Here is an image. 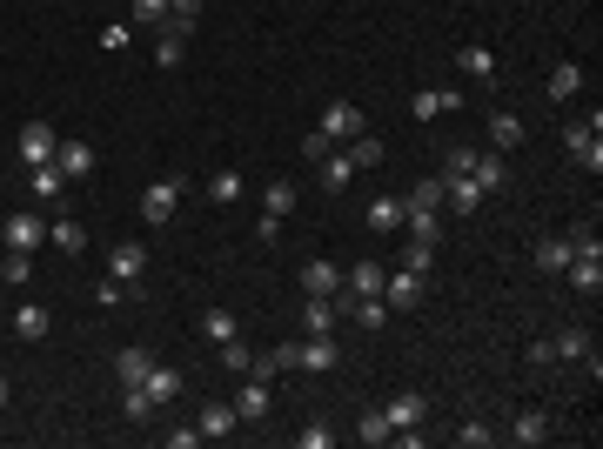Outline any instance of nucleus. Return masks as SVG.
<instances>
[{
  "label": "nucleus",
  "instance_id": "nucleus-1",
  "mask_svg": "<svg viewBox=\"0 0 603 449\" xmlns=\"http://www.w3.org/2000/svg\"><path fill=\"white\" fill-rule=\"evenodd\" d=\"M402 228H409V242L436 248V235H443V175H423L402 195Z\"/></svg>",
  "mask_w": 603,
  "mask_h": 449
},
{
  "label": "nucleus",
  "instance_id": "nucleus-2",
  "mask_svg": "<svg viewBox=\"0 0 603 449\" xmlns=\"http://www.w3.org/2000/svg\"><path fill=\"white\" fill-rule=\"evenodd\" d=\"M181 195H188V181H181V175H161V181H148V188H141V222H148V228L175 222Z\"/></svg>",
  "mask_w": 603,
  "mask_h": 449
},
{
  "label": "nucleus",
  "instance_id": "nucleus-3",
  "mask_svg": "<svg viewBox=\"0 0 603 449\" xmlns=\"http://www.w3.org/2000/svg\"><path fill=\"white\" fill-rule=\"evenodd\" d=\"M362 128H369V121H362V108H356V101H329V108H322V128H315V135L329 141V148H342V141H356Z\"/></svg>",
  "mask_w": 603,
  "mask_h": 449
},
{
  "label": "nucleus",
  "instance_id": "nucleus-4",
  "mask_svg": "<svg viewBox=\"0 0 603 449\" xmlns=\"http://www.w3.org/2000/svg\"><path fill=\"white\" fill-rule=\"evenodd\" d=\"M603 114H590V121H570V128H563V141H570V155L583 161V168H590V175H597L603 168Z\"/></svg>",
  "mask_w": 603,
  "mask_h": 449
},
{
  "label": "nucleus",
  "instance_id": "nucleus-5",
  "mask_svg": "<svg viewBox=\"0 0 603 449\" xmlns=\"http://www.w3.org/2000/svg\"><path fill=\"white\" fill-rule=\"evenodd\" d=\"M0 242L21 248V255H34V248L47 242V215H7V222H0Z\"/></svg>",
  "mask_w": 603,
  "mask_h": 449
},
{
  "label": "nucleus",
  "instance_id": "nucleus-6",
  "mask_svg": "<svg viewBox=\"0 0 603 449\" xmlns=\"http://www.w3.org/2000/svg\"><path fill=\"white\" fill-rule=\"evenodd\" d=\"M14 148H21V161H27V168H41V161H54V148H61V141H54V128H47V121H21Z\"/></svg>",
  "mask_w": 603,
  "mask_h": 449
},
{
  "label": "nucleus",
  "instance_id": "nucleus-7",
  "mask_svg": "<svg viewBox=\"0 0 603 449\" xmlns=\"http://www.w3.org/2000/svg\"><path fill=\"white\" fill-rule=\"evenodd\" d=\"M382 416H389V429H423L429 423V403L416 396V389H396V396L382 403Z\"/></svg>",
  "mask_w": 603,
  "mask_h": 449
},
{
  "label": "nucleus",
  "instance_id": "nucleus-8",
  "mask_svg": "<svg viewBox=\"0 0 603 449\" xmlns=\"http://www.w3.org/2000/svg\"><path fill=\"white\" fill-rule=\"evenodd\" d=\"M382 302H389V309H416V302H423V275L416 269H389L382 275Z\"/></svg>",
  "mask_w": 603,
  "mask_h": 449
},
{
  "label": "nucleus",
  "instance_id": "nucleus-9",
  "mask_svg": "<svg viewBox=\"0 0 603 449\" xmlns=\"http://www.w3.org/2000/svg\"><path fill=\"white\" fill-rule=\"evenodd\" d=\"M235 403H201V416H195V429H201V443H222V436H235Z\"/></svg>",
  "mask_w": 603,
  "mask_h": 449
},
{
  "label": "nucleus",
  "instance_id": "nucleus-10",
  "mask_svg": "<svg viewBox=\"0 0 603 449\" xmlns=\"http://www.w3.org/2000/svg\"><path fill=\"white\" fill-rule=\"evenodd\" d=\"M54 168H61L67 181H81V175H94V148H88V141H81V135H67L61 148H54Z\"/></svg>",
  "mask_w": 603,
  "mask_h": 449
},
{
  "label": "nucleus",
  "instance_id": "nucleus-11",
  "mask_svg": "<svg viewBox=\"0 0 603 449\" xmlns=\"http://www.w3.org/2000/svg\"><path fill=\"white\" fill-rule=\"evenodd\" d=\"M108 275H121V282H141V275H148V248H141V242H114V248H108Z\"/></svg>",
  "mask_w": 603,
  "mask_h": 449
},
{
  "label": "nucleus",
  "instance_id": "nucleus-12",
  "mask_svg": "<svg viewBox=\"0 0 603 449\" xmlns=\"http://www.w3.org/2000/svg\"><path fill=\"white\" fill-rule=\"evenodd\" d=\"M27 195H34V202H54V208H61V195H67V175L54 168V161H41V168H27Z\"/></svg>",
  "mask_w": 603,
  "mask_h": 449
},
{
  "label": "nucleus",
  "instance_id": "nucleus-13",
  "mask_svg": "<svg viewBox=\"0 0 603 449\" xmlns=\"http://www.w3.org/2000/svg\"><path fill=\"white\" fill-rule=\"evenodd\" d=\"M141 389H148V403H155V409H168V403H181V389H188V382H181V369H161V362H155Z\"/></svg>",
  "mask_w": 603,
  "mask_h": 449
},
{
  "label": "nucleus",
  "instance_id": "nucleus-14",
  "mask_svg": "<svg viewBox=\"0 0 603 449\" xmlns=\"http://www.w3.org/2000/svg\"><path fill=\"white\" fill-rule=\"evenodd\" d=\"M449 108H463V94H456V88H423L416 101H409V114H416V121H443Z\"/></svg>",
  "mask_w": 603,
  "mask_h": 449
},
{
  "label": "nucleus",
  "instance_id": "nucleus-15",
  "mask_svg": "<svg viewBox=\"0 0 603 449\" xmlns=\"http://www.w3.org/2000/svg\"><path fill=\"white\" fill-rule=\"evenodd\" d=\"M335 362H342L335 336H309L302 349H295V369H315V376H322V369H335Z\"/></svg>",
  "mask_w": 603,
  "mask_h": 449
},
{
  "label": "nucleus",
  "instance_id": "nucleus-16",
  "mask_svg": "<svg viewBox=\"0 0 603 449\" xmlns=\"http://www.w3.org/2000/svg\"><path fill=\"white\" fill-rule=\"evenodd\" d=\"M382 262H349V269H342V295H382Z\"/></svg>",
  "mask_w": 603,
  "mask_h": 449
},
{
  "label": "nucleus",
  "instance_id": "nucleus-17",
  "mask_svg": "<svg viewBox=\"0 0 603 449\" xmlns=\"http://www.w3.org/2000/svg\"><path fill=\"white\" fill-rule=\"evenodd\" d=\"M469 181H476L483 195H496V188H510V161L503 155H476L469 161Z\"/></svg>",
  "mask_w": 603,
  "mask_h": 449
},
{
  "label": "nucleus",
  "instance_id": "nucleus-18",
  "mask_svg": "<svg viewBox=\"0 0 603 449\" xmlns=\"http://www.w3.org/2000/svg\"><path fill=\"white\" fill-rule=\"evenodd\" d=\"M47 242L61 248V255H81V248H88V228L74 222V215H61V208H54V222H47Z\"/></svg>",
  "mask_w": 603,
  "mask_h": 449
},
{
  "label": "nucleus",
  "instance_id": "nucleus-19",
  "mask_svg": "<svg viewBox=\"0 0 603 449\" xmlns=\"http://www.w3.org/2000/svg\"><path fill=\"white\" fill-rule=\"evenodd\" d=\"M335 322H342L335 295H309V302H302V329H309V336H329Z\"/></svg>",
  "mask_w": 603,
  "mask_h": 449
},
{
  "label": "nucleus",
  "instance_id": "nucleus-20",
  "mask_svg": "<svg viewBox=\"0 0 603 449\" xmlns=\"http://www.w3.org/2000/svg\"><path fill=\"white\" fill-rule=\"evenodd\" d=\"M570 269V235H543L536 242V275H563Z\"/></svg>",
  "mask_w": 603,
  "mask_h": 449
},
{
  "label": "nucleus",
  "instance_id": "nucleus-21",
  "mask_svg": "<svg viewBox=\"0 0 603 449\" xmlns=\"http://www.w3.org/2000/svg\"><path fill=\"white\" fill-rule=\"evenodd\" d=\"M510 443H523V449L550 443V416H543V409H523V416L510 423Z\"/></svg>",
  "mask_w": 603,
  "mask_h": 449
},
{
  "label": "nucleus",
  "instance_id": "nucleus-22",
  "mask_svg": "<svg viewBox=\"0 0 603 449\" xmlns=\"http://www.w3.org/2000/svg\"><path fill=\"white\" fill-rule=\"evenodd\" d=\"M302 295H342V269L335 262H309L302 269Z\"/></svg>",
  "mask_w": 603,
  "mask_h": 449
},
{
  "label": "nucleus",
  "instance_id": "nucleus-23",
  "mask_svg": "<svg viewBox=\"0 0 603 449\" xmlns=\"http://www.w3.org/2000/svg\"><path fill=\"white\" fill-rule=\"evenodd\" d=\"M490 141H496V155H516V148H523V121L496 108V114H490Z\"/></svg>",
  "mask_w": 603,
  "mask_h": 449
},
{
  "label": "nucleus",
  "instance_id": "nucleus-24",
  "mask_svg": "<svg viewBox=\"0 0 603 449\" xmlns=\"http://www.w3.org/2000/svg\"><path fill=\"white\" fill-rule=\"evenodd\" d=\"M349 181H356V161L342 155V148H329V155H322V188H329V195H342Z\"/></svg>",
  "mask_w": 603,
  "mask_h": 449
},
{
  "label": "nucleus",
  "instance_id": "nucleus-25",
  "mask_svg": "<svg viewBox=\"0 0 603 449\" xmlns=\"http://www.w3.org/2000/svg\"><path fill=\"white\" fill-rule=\"evenodd\" d=\"M148 369H155L148 349H121V356H114V382H121V389H128V382H148Z\"/></svg>",
  "mask_w": 603,
  "mask_h": 449
},
{
  "label": "nucleus",
  "instance_id": "nucleus-26",
  "mask_svg": "<svg viewBox=\"0 0 603 449\" xmlns=\"http://www.w3.org/2000/svg\"><path fill=\"white\" fill-rule=\"evenodd\" d=\"M235 416H242V423H262V416H268V382H262V376L242 382V396H235Z\"/></svg>",
  "mask_w": 603,
  "mask_h": 449
},
{
  "label": "nucleus",
  "instance_id": "nucleus-27",
  "mask_svg": "<svg viewBox=\"0 0 603 449\" xmlns=\"http://www.w3.org/2000/svg\"><path fill=\"white\" fill-rule=\"evenodd\" d=\"M583 94V68L577 61H557V68H550V101H577Z\"/></svg>",
  "mask_w": 603,
  "mask_h": 449
},
{
  "label": "nucleus",
  "instance_id": "nucleus-28",
  "mask_svg": "<svg viewBox=\"0 0 603 449\" xmlns=\"http://www.w3.org/2000/svg\"><path fill=\"white\" fill-rule=\"evenodd\" d=\"M456 68H463L469 81H483V88H490V81H496V54H490V47H463V54H456Z\"/></svg>",
  "mask_w": 603,
  "mask_h": 449
},
{
  "label": "nucleus",
  "instance_id": "nucleus-29",
  "mask_svg": "<svg viewBox=\"0 0 603 449\" xmlns=\"http://www.w3.org/2000/svg\"><path fill=\"white\" fill-rule=\"evenodd\" d=\"M208 202L235 208V202H242V175H235V168H215V175H208Z\"/></svg>",
  "mask_w": 603,
  "mask_h": 449
},
{
  "label": "nucleus",
  "instance_id": "nucleus-30",
  "mask_svg": "<svg viewBox=\"0 0 603 449\" xmlns=\"http://www.w3.org/2000/svg\"><path fill=\"white\" fill-rule=\"evenodd\" d=\"M14 336H21V342H41L47 336V309H41V302H21V309H14Z\"/></svg>",
  "mask_w": 603,
  "mask_h": 449
},
{
  "label": "nucleus",
  "instance_id": "nucleus-31",
  "mask_svg": "<svg viewBox=\"0 0 603 449\" xmlns=\"http://www.w3.org/2000/svg\"><path fill=\"white\" fill-rule=\"evenodd\" d=\"M201 336H208L215 349H222V342H235V336H242V322H235L228 309H208V315H201Z\"/></svg>",
  "mask_w": 603,
  "mask_h": 449
},
{
  "label": "nucleus",
  "instance_id": "nucleus-32",
  "mask_svg": "<svg viewBox=\"0 0 603 449\" xmlns=\"http://www.w3.org/2000/svg\"><path fill=\"white\" fill-rule=\"evenodd\" d=\"M289 208H295V181H282V175H275V181L262 188V215H275V222H282Z\"/></svg>",
  "mask_w": 603,
  "mask_h": 449
},
{
  "label": "nucleus",
  "instance_id": "nucleus-33",
  "mask_svg": "<svg viewBox=\"0 0 603 449\" xmlns=\"http://www.w3.org/2000/svg\"><path fill=\"white\" fill-rule=\"evenodd\" d=\"M128 27H168V0H128Z\"/></svg>",
  "mask_w": 603,
  "mask_h": 449
},
{
  "label": "nucleus",
  "instance_id": "nucleus-34",
  "mask_svg": "<svg viewBox=\"0 0 603 449\" xmlns=\"http://www.w3.org/2000/svg\"><path fill=\"white\" fill-rule=\"evenodd\" d=\"M0 282H7V289H27V282H34V255L7 248V262H0Z\"/></svg>",
  "mask_w": 603,
  "mask_h": 449
},
{
  "label": "nucleus",
  "instance_id": "nucleus-35",
  "mask_svg": "<svg viewBox=\"0 0 603 449\" xmlns=\"http://www.w3.org/2000/svg\"><path fill=\"white\" fill-rule=\"evenodd\" d=\"M342 155L356 161V168H376V161H382V135H369V128H362L356 141H342Z\"/></svg>",
  "mask_w": 603,
  "mask_h": 449
},
{
  "label": "nucleus",
  "instance_id": "nucleus-36",
  "mask_svg": "<svg viewBox=\"0 0 603 449\" xmlns=\"http://www.w3.org/2000/svg\"><path fill=\"white\" fill-rule=\"evenodd\" d=\"M121 416H128V423H155V403H148V389H141V382L121 389Z\"/></svg>",
  "mask_w": 603,
  "mask_h": 449
},
{
  "label": "nucleus",
  "instance_id": "nucleus-37",
  "mask_svg": "<svg viewBox=\"0 0 603 449\" xmlns=\"http://www.w3.org/2000/svg\"><path fill=\"white\" fill-rule=\"evenodd\" d=\"M369 228H376V235L402 228V202H396V195H376V202H369Z\"/></svg>",
  "mask_w": 603,
  "mask_h": 449
},
{
  "label": "nucleus",
  "instance_id": "nucleus-38",
  "mask_svg": "<svg viewBox=\"0 0 603 449\" xmlns=\"http://www.w3.org/2000/svg\"><path fill=\"white\" fill-rule=\"evenodd\" d=\"M215 356H222V369H228V376H248V369H255V349H248L242 336H235V342H222Z\"/></svg>",
  "mask_w": 603,
  "mask_h": 449
},
{
  "label": "nucleus",
  "instance_id": "nucleus-39",
  "mask_svg": "<svg viewBox=\"0 0 603 449\" xmlns=\"http://www.w3.org/2000/svg\"><path fill=\"white\" fill-rule=\"evenodd\" d=\"M389 436H396V429H389V416H382V409H369V416L356 423V443H369V449L389 443Z\"/></svg>",
  "mask_w": 603,
  "mask_h": 449
},
{
  "label": "nucleus",
  "instance_id": "nucleus-40",
  "mask_svg": "<svg viewBox=\"0 0 603 449\" xmlns=\"http://www.w3.org/2000/svg\"><path fill=\"white\" fill-rule=\"evenodd\" d=\"M557 342V362H583L590 356V336H583V329H563V336H550Z\"/></svg>",
  "mask_w": 603,
  "mask_h": 449
},
{
  "label": "nucleus",
  "instance_id": "nucleus-41",
  "mask_svg": "<svg viewBox=\"0 0 603 449\" xmlns=\"http://www.w3.org/2000/svg\"><path fill=\"white\" fill-rule=\"evenodd\" d=\"M128 295H134V282H121V275H101V282H94V302H101V309L128 302Z\"/></svg>",
  "mask_w": 603,
  "mask_h": 449
},
{
  "label": "nucleus",
  "instance_id": "nucleus-42",
  "mask_svg": "<svg viewBox=\"0 0 603 449\" xmlns=\"http://www.w3.org/2000/svg\"><path fill=\"white\" fill-rule=\"evenodd\" d=\"M456 443H463V449H490L496 429H490V423H463V429H456Z\"/></svg>",
  "mask_w": 603,
  "mask_h": 449
},
{
  "label": "nucleus",
  "instance_id": "nucleus-43",
  "mask_svg": "<svg viewBox=\"0 0 603 449\" xmlns=\"http://www.w3.org/2000/svg\"><path fill=\"white\" fill-rule=\"evenodd\" d=\"M396 269H416V275H429V242H402V262Z\"/></svg>",
  "mask_w": 603,
  "mask_h": 449
},
{
  "label": "nucleus",
  "instance_id": "nucleus-44",
  "mask_svg": "<svg viewBox=\"0 0 603 449\" xmlns=\"http://www.w3.org/2000/svg\"><path fill=\"white\" fill-rule=\"evenodd\" d=\"M469 161H476V148H449V155H443V181L469 175Z\"/></svg>",
  "mask_w": 603,
  "mask_h": 449
},
{
  "label": "nucleus",
  "instance_id": "nucleus-45",
  "mask_svg": "<svg viewBox=\"0 0 603 449\" xmlns=\"http://www.w3.org/2000/svg\"><path fill=\"white\" fill-rule=\"evenodd\" d=\"M550 362H557V342L536 336V342H530V369H550Z\"/></svg>",
  "mask_w": 603,
  "mask_h": 449
},
{
  "label": "nucleus",
  "instance_id": "nucleus-46",
  "mask_svg": "<svg viewBox=\"0 0 603 449\" xmlns=\"http://www.w3.org/2000/svg\"><path fill=\"white\" fill-rule=\"evenodd\" d=\"M295 443H302V449H329V443H335V429H322V423H309V429H302V436H295Z\"/></svg>",
  "mask_w": 603,
  "mask_h": 449
},
{
  "label": "nucleus",
  "instance_id": "nucleus-47",
  "mask_svg": "<svg viewBox=\"0 0 603 449\" xmlns=\"http://www.w3.org/2000/svg\"><path fill=\"white\" fill-rule=\"evenodd\" d=\"M128 41H134L128 21H108V27H101V47H128Z\"/></svg>",
  "mask_w": 603,
  "mask_h": 449
},
{
  "label": "nucleus",
  "instance_id": "nucleus-48",
  "mask_svg": "<svg viewBox=\"0 0 603 449\" xmlns=\"http://www.w3.org/2000/svg\"><path fill=\"white\" fill-rule=\"evenodd\" d=\"M168 21H201V0H168Z\"/></svg>",
  "mask_w": 603,
  "mask_h": 449
},
{
  "label": "nucleus",
  "instance_id": "nucleus-49",
  "mask_svg": "<svg viewBox=\"0 0 603 449\" xmlns=\"http://www.w3.org/2000/svg\"><path fill=\"white\" fill-rule=\"evenodd\" d=\"M201 443V429L195 423H188V429H168V449H195Z\"/></svg>",
  "mask_w": 603,
  "mask_h": 449
},
{
  "label": "nucleus",
  "instance_id": "nucleus-50",
  "mask_svg": "<svg viewBox=\"0 0 603 449\" xmlns=\"http://www.w3.org/2000/svg\"><path fill=\"white\" fill-rule=\"evenodd\" d=\"M7 396H14V389H7V376H0V409H7Z\"/></svg>",
  "mask_w": 603,
  "mask_h": 449
}]
</instances>
